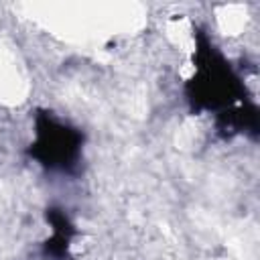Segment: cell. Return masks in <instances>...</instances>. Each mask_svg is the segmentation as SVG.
Returning <instances> with one entry per match:
<instances>
[{"label":"cell","instance_id":"6da1fadb","mask_svg":"<svg viewBox=\"0 0 260 260\" xmlns=\"http://www.w3.org/2000/svg\"><path fill=\"white\" fill-rule=\"evenodd\" d=\"M193 61L195 75L185 87L193 112L215 110L219 114L234 108L238 102H246V89L240 77L203 32H197V49Z\"/></svg>","mask_w":260,"mask_h":260},{"label":"cell","instance_id":"7a4b0ae2","mask_svg":"<svg viewBox=\"0 0 260 260\" xmlns=\"http://www.w3.org/2000/svg\"><path fill=\"white\" fill-rule=\"evenodd\" d=\"M35 142L28 154L51 171H71L81 154L83 136L79 130L55 120L49 112H39L35 120Z\"/></svg>","mask_w":260,"mask_h":260},{"label":"cell","instance_id":"3957f363","mask_svg":"<svg viewBox=\"0 0 260 260\" xmlns=\"http://www.w3.org/2000/svg\"><path fill=\"white\" fill-rule=\"evenodd\" d=\"M45 217H47V221H49L51 228H53V236L45 242L43 254H45V258L61 260V258L67 256L69 242H71V238L75 236V225L71 223V219L67 217V213L61 211V209H57V207L47 209Z\"/></svg>","mask_w":260,"mask_h":260},{"label":"cell","instance_id":"277c9868","mask_svg":"<svg viewBox=\"0 0 260 260\" xmlns=\"http://www.w3.org/2000/svg\"><path fill=\"white\" fill-rule=\"evenodd\" d=\"M217 130L223 136H232L238 132H258V108L250 102H242L230 110L217 114Z\"/></svg>","mask_w":260,"mask_h":260}]
</instances>
